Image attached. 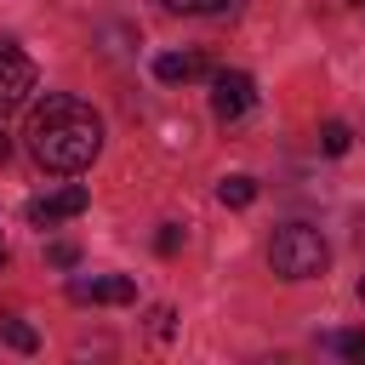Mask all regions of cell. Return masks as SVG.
<instances>
[{"label":"cell","mask_w":365,"mask_h":365,"mask_svg":"<svg viewBox=\"0 0 365 365\" xmlns=\"http://www.w3.org/2000/svg\"><path fill=\"white\" fill-rule=\"evenodd\" d=\"M29 154H34V165H46V171H57V177H74V171H86L91 160H97V148H103V120H97V108L91 103H80V97H68V91H46L34 108H29Z\"/></svg>","instance_id":"cell-1"},{"label":"cell","mask_w":365,"mask_h":365,"mask_svg":"<svg viewBox=\"0 0 365 365\" xmlns=\"http://www.w3.org/2000/svg\"><path fill=\"white\" fill-rule=\"evenodd\" d=\"M268 262H274L279 279H314V274H325L331 245H325L319 228H308V222H285V228H274V240H268Z\"/></svg>","instance_id":"cell-2"},{"label":"cell","mask_w":365,"mask_h":365,"mask_svg":"<svg viewBox=\"0 0 365 365\" xmlns=\"http://www.w3.org/2000/svg\"><path fill=\"white\" fill-rule=\"evenodd\" d=\"M251 103H257V80H251L245 68H217V74H211V114H217L222 125L245 120Z\"/></svg>","instance_id":"cell-3"},{"label":"cell","mask_w":365,"mask_h":365,"mask_svg":"<svg viewBox=\"0 0 365 365\" xmlns=\"http://www.w3.org/2000/svg\"><path fill=\"white\" fill-rule=\"evenodd\" d=\"M34 86H40L34 63H29L11 40H0V120H6V114H17V108L34 97Z\"/></svg>","instance_id":"cell-4"},{"label":"cell","mask_w":365,"mask_h":365,"mask_svg":"<svg viewBox=\"0 0 365 365\" xmlns=\"http://www.w3.org/2000/svg\"><path fill=\"white\" fill-rule=\"evenodd\" d=\"M91 205V194L80 188V182H68V188H51V194H40V200H29V222L34 228H57V222H68V217H80Z\"/></svg>","instance_id":"cell-5"},{"label":"cell","mask_w":365,"mask_h":365,"mask_svg":"<svg viewBox=\"0 0 365 365\" xmlns=\"http://www.w3.org/2000/svg\"><path fill=\"white\" fill-rule=\"evenodd\" d=\"M68 297L74 302H131L137 279H125V274H91V279H68Z\"/></svg>","instance_id":"cell-6"},{"label":"cell","mask_w":365,"mask_h":365,"mask_svg":"<svg viewBox=\"0 0 365 365\" xmlns=\"http://www.w3.org/2000/svg\"><path fill=\"white\" fill-rule=\"evenodd\" d=\"M154 74H160L165 86H188V80L205 74V57H200V51H165V57H154Z\"/></svg>","instance_id":"cell-7"},{"label":"cell","mask_w":365,"mask_h":365,"mask_svg":"<svg viewBox=\"0 0 365 365\" xmlns=\"http://www.w3.org/2000/svg\"><path fill=\"white\" fill-rule=\"evenodd\" d=\"M0 336H6L17 354H34V348H40V331H34V325H23L17 314H0Z\"/></svg>","instance_id":"cell-8"},{"label":"cell","mask_w":365,"mask_h":365,"mask_svg":"<svg viewBox=\"0 0 365 365\" xmlns=\"http://www.w3.org/2000/svg\"><path fill=\"white\" fill-rule=\"evenodd\" d=\"M319 148L336 160V154H348V148H354V131H348L342 120H325V125H319Z\"/></svg>","instance_id":"cell-9"},{"label":"cell","mask_w":365,"mask_h":365,"mask_svg":"<svg viewBox=\"0 0 365 365\" xmlns=\"http://www.w3.org/2000/svg\"><path fill=\"white\" fill-rule=\"evenodd\" d=\"M217 200H222V205H251V200H257V182H251V177H222V182H217Z\"/></svg>","instance_id":"cell-10"},{"label":"cell","mask_w":365,"mask_h":365,"mask_svg":"<svg viewBox=\"0 0 365 365\" xmlns=\"http://www.w3.org/2000/svg\"><path fill=\"white\" fill-rule=\"evenodd\" d=\"M171 11H188V17H217V11H228L234 0H165Z\"/></svg>","instance_id":"cell-11"},{"label":"cell","mask_w":365,"mask_h":365,"mask_svg":"<svg viewBox=\"0 0 365 365\" xmlns=\"http://www.w3.org/2000/svg\"><path fill=\"white\" fill-rule=\"evenodd\" d=\"M331 348H336L342 359H359V365H365V331H342V336H331Z\"/></svg>","instance_id":"cell-12"},{"label":"cell","mask_w":365,"mask_h":365,"mask_svg":"<svg viewBox=\"0 0 365 365\" xmlns=\"http://www.w3.org/2000/svg\"><path fill=\"white\" fill-rule=\"evenodd\" d=\"M46 262H51V268H74V262H80V245H68V240H51V245H46Z\"/></svg>","instance_id":"cell-13"},{"label":"cell","mask_w":365,"mask_h":365,"mask_svg":"<svg viewBox=\"0 0 365 365\" xmlns=\"http://www.w3.org/2000/svg\"><path fill=\"white\" fill-rule=\"evenodd\" d=\"M154 251H160V257H177V251H182V228H177V222H165V228L154 234Z\"/></svg>","instance_id":"cell-14"},{"label":"cell","mask_w":365,"mask_h":365,"mask_svg":"<svg viewBox=\"0 0 365 365\" xmlns=\"http://www.w3.org/2000/svg\"><path fill=\"white\" fill-rule=\"evenodd\" d=\"M148 331H154V336L165 342V336L177 331V314H171V308H154V325H148Z\"/></svg>","instance_id":"cell-15"},{"label":"cell","mask_w":365,"mask_h":365,"mask_svg":"<svg viewBox=\"0 0 365 365\" xmlns=\"http://www.w3.org/2000/svg\"><path fill=\"white\" fill-rule=\"evenodd\" d=\"M6 154H11V137H6V131H0V165H6Z\"/></svg>","instance_id":"cell-16"},{"label":"cell","mask_w":365,"mask_h":365,"mask_svg":"<svg viewBox=\"0 0 365 365\" xmlns=\"http://www.w3.org/2000/svg\"><path fill=\"white\" fill-rule=\"evenodd\" d=\"M359 302H365V274H359Z\"/></svg>","instance_id":"cell-17"},{"label":"cell","mask_w":365,"mask_h":365,"mask_svg":"<svg viewBox=\"0 0 365 365\" xmlns=\"http://www.w3.org/2000/svg\"><path fill=\"white\" fill-rule=\"evenodd\" d=\"M0 268H6V245H0Z\"/></svg>","instance_id":"cell-18"},{"label":"cell","mask_w":365,"mask_h":365,"mask_svg":"<svg viewBox=\"0 0 365 365\" xmlns=\"http://www.w3.org/2000/svg\"><path fill=\"white\" fill-rule=\"evenodd\" d=\"M359 6H365V0H359Z\"/></svg>","instance_id":"cell-19"}]
</instances>
